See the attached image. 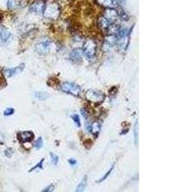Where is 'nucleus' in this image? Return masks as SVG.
I'll return each instance as SVG.
<instances>
[{
	"label": "nucleus",
	"mask_w": 171,
	"mask_h": 192,
	"mask_svg": "<svg viewBox=\"0 0 171 192\" xmlns=\"http://www.w3.org/2000/svg\"><path fill=\"white\" fill-rule=\"evenodd\" d=\"M11 33L5 28L0 27V46H5L10 41Z\"/></svg>",
	"instance_id": "39448f33"
},
{
	"label": "nucleus",
	"mask_w": 171,
	"mask_h": 192,
	"mask_svg": "<svg viewBox=\"0 0 171 192\" xmlns=\"http://www.w3.org/2000/svg\"><path fill=\"white\" fill-rule=\"evenodd\" d=\"M44 160V159L43 158V159H42L39 163H37V164L35 166V167H33V168L30 170V172H31V171H33V170H36V169H43V167H42V165H43Z\"/></svg>",
	"instance_id": "aec40b11"
},
{
	"label": "nucleus",
	"mask_w": 171,
	"mask_h": 192,
	"mask_svg": "<svg viewBox=\"0 0 171 192\" xmlns=\"http://www.w3.org/2000/svg\"><path fill=\"white\" fill-rule=\"evenodd\" d=\"M20 142L24 144L25 142H29L33 140L34 138V135L31 131H23L19 133L17 135Z\"/></svg>",
	"instance_id": "0eeeda50"
},
{
	"label": "nucleus",
	"mask_w": 171,
	"mask_h": 192,
	"mask_svg": "<svg viewBox=\"0 0 171 192\" xmlns=\"http://www.w3.org/2000/svg\"><path fill=\"white\" fill-rule=\"evenodd\" d=\"M139 122L138 120L136 121V123L134 125V129H133V133H134V140H135V144L138 145L139 142Z\"/></svg>",
	"instance_id": "ddd939ff"
},
{
	"label": "nucleus",
	"mask_w": 171,
	"mask_h": 192,
	"mask_svg": "<svg viewBox=\"0 0 171 192\" xmlns=\"http://www.w3.org/2000/svg\"><path fill=\"white\" fill-rule=\"evenodd\" d=\"M54 188H55V187H54L53 185L51 184V185H49L46 188H45L43 190V191H53L54 190Z\"/></svg>",
	"instance_id": "4be33fe9"
},
{
	"label": "nucleus",
	"mask_w": 171,
	"mask_h": 192,
	"mask_svg": "<svg viewBox=\"0 0 171 192\" xmlns=\"http://www.w3.org/2000/svg\"><path fill=\"white\" fill-rule=\"evenodd\" d=\"M14 113V110L13 108H7L5 111H4V115L5 116H9L12 115Z\"/></svg>",
	"instance_id": "412c9836"
},
{
	"label": "nucleus",
	"mask_w": 171,
	"mask_h": 192,
	"mask_svg": "<svg viewBox=\"0 0 171 192\" xmlns=\"http://www.w3.org/2000/svg\"><path fill=\"white\" fill-rule=\"evenodd\" d=\"M87 184V176L83 177V178L81 179L80 182L78 184V185L76 187V191H83L85 188H86Z\"/></svg>",
	"instance_id": "9b49d317"
},
{
	"label": "nucleus",
	"mask_w": 171,
	"mask_h": 192,
	"mask_svg": "<svg viewBox=\"0 0 171 192\" xmlns=\"http://www.w3.org/2000/svg\"><path fill=\"white\" fill-rule=\"evenodd\" d=\"M51 48V42L48 39H44L37 44L35 49L40 54H45Z\"/></svg>",
	"instance_id": "7ed1b4c3"
},
{
	"label": "nucleus",
	"mask_w": 171,
	"mask_h": 192,
	"mask_svg": "<svg viewBox=\"0 0 171 192\" xmlns=\"http://www.w3.org/2000/svg\"><path fill=\"white\" fill-rule=\"evenodd\" d=\"M50 157H51V161L52 163V164L54 165H56L59 161V157L53 152L50 153Z\"/></svg>",
	"instance_id": "dca6fc26"
},
{
	"label": "nucleus",
	"mask_w": 171,
	"mask_h": 192,
	"mask_svg": "<svg viewBox=\"0 0 171 192\" xmlns=\"http://www.w3.org/2000/svg\"><path fill=\"white\" fill-rule=\"evenodd\" d=\"M49 97V95L46 92H37L35 94V98L39 101H45Z\"/></svg>",
	"instance_id": "f8f14e48"
},
{
	"label": "nucleus",
	"mask_w": 171,
	"mask_h": 192,
	"mask_svg": "<svg viewBox=\"0 0 171 192\" xmlns=\"http://www.w3.org/2000/svg\"><path fill=\"white\" fill-rule=\"evenodd\" d=\"M62 90L66 93L74 96H78L81 92L80 86L72 82H64L61 85Z\"/></svg>",
	"instance_id": "f03ea898"
},
{
	"label": "nucleus",
	"mask_w": 171,
	"mask_h": 192,
	"mask_svg": "<svg viewBox=\"0 0 171 192\" xmlns=\"http://www.w3.org/2000/svg\"><path fill=\"white\" fill-rule=\"evenodd\" d=\"M44 5L43 3L40 2H35V3H33L31 6L30 10L35 12H41L44 10Z\"/></svg>",
	"instance_id": "9d476101"
},
{
	"label": "nucleus",
	"mask_w": 171,
	"mask_h": 192,
	"mask_svg": "<svg viewBox=\"0 0 171 192\" xmlns=\"http://www.w3.org/2000/svg\"><path fill=\"white\" fill-rule=\"evenodd\" d=\"M98 1L102 5L108 6L113 5L115 3L114 0H98Z\"/></svg>",
	"instance_id": "f3484780"
},
{
	"label": "nucleus",
	"mask_w": 171,
	"mask_h": 192,
	"mask_svg": "<svg viewBox=\"0 0 171 192\" xmlns=\"http://www.w3.org/2000/svg\"><path fill=\"white\" fill-rule=\"evenodd\" d=\"M71 119H73L75 125L77 127H79L81 126V120H80V118L79 115L74 114V115H71Z\"/></svg>",
	"instance_id": "2eb2a0df"
},
{
	"label": "nucleus",
	"mask_w": 171,
	"mask_h": 192,
	"mask_svg": "<svg viewBox=\"0 0 171 192\" xmlns=\"http://www.w3.org/2000/svg\"><path fill=\"white\" fill-rule=\"evenodd\" d=\"M81 114H82V115L84 117H87V115H88V113H87V111H86V110L85 109H84V108H83V109H81Z\"/></svg>",
	"instance_id": "b1692460"
},
{
	"label": "nucleus",
	"mask_w": 171,
	"mask_h": 192,
	"mask_svg": "<svg viewBox=\"0 0 171 192\" xmlns=\"http://www.w3.org/2000/svg\"><path fill=\"white\" fill-rule=\"evenodd\" d=\"M24 68V65L23 64H21L20 65L10 69H5L4 70V75L7 77H11L13 76L18 74L23 71V70Z\"/></svg>",
	"instance_id": "423d86ee"
},
{
	"label": "nucleus",
	"mask_w": 171,
	"mask_h": 192,
	"mask_svg": "<svg viewBox=\"0 0 171 192\" xmlns=\"http://www.w3.org/2000/svg\"><path fill=\"white\" fill-rule=\"evenodd\" d=\"M83 52L81 49H74L70 55V59L73 62H77L80 61L82 58Z\"/></svg>",
	"instance_id": "6e6552de"
},
{
	"label": "nucleus",
	"mask_w": 171,
	"mask_h": 192,
	"mask_svg": "<svg viewBox=\"0 0 171 192\" xmlns=\"http://www.w3.org/2000/svg\"><path fill=\"white\" fill-rule=\"evenodd\" d=\"M101 123L99 121H95L90 125L89 131L93 135H98L101 129Z\"/></svg>",
	"instance_id": "1a4fd4ad"
},
{
	"label": "nucleus",
	"mask_w": 171,
	"mask_h": 192,
	"mask_svg": "<svg viewBox=\"0 0 171 192\" xmlns=\"http://www.w3.org/2000/svg\"><path fill=\"white\" fill-rule=\"evenodd\" d=\"M35 145V147L37 149H40V148L43 146V140H42V137H39L38 138V140L35 142V145Z\"/></svg>",
	"instance_id": "a211bd4d"
},
{
	"label": "nucleus",
	"mask_w": 171,
	"mask_h": 192,
	"mask_svg": "<svg viewBox=\"0 0 171 192\" xmlns=\"http://www.w3.org/2000/svg\"><path fill=\"white\" fill-rule=\"evenodd\" d=\"M19 5L18 0H8L7 6L9 9H14Z\"/></svg>",
	"instance_id": "4468645a"
},
{
	"label": "nucleus",
	"mask_w": 171,
	"mask_h": 192,
	"mask_svg": "<svg viewBox=\"0 0 171 192\" xmlns=\"http://www.w3.org/2000/svg\"><path fill=\"white\" fill-rule=\"evenodd\" d=\"M83 51L89 58H92L96 53V45L92 41H88L85 44Z\"/></svg>",
	"instance_id": "20e7f679"
},
{
	"label": "nucleus",
	"mask_w": 171,
	"mask_h": 192,
	"mask_svg": "<svg viewBox=\"0 0 171 192\" xmlns=\"http://www.w3.org/2000/svg\"><path fill=\"white\" fill-rule=\"evenodd\" d=\"M68 162H69V163L71 166H74L77 163V161L74 158H70L69 160H68Z\"/></svg>",
	"instance_id": "5701e85b"
},
{
	"label": "nucleus",
	"mask_w": 171,
	"mask_h": 192,
	"mask_svg": "<svg viewBox=\"0 0 171 192\" xmlns=\"http://www.w3.org/2000/svg\"><path fill=\"white\" fill-rule=\"evenodd\" d=\"M114 168V166L113 165V166H112V167H111V168H110V169L108 170V172H106V173L105 174V176H104L103 177H102V178L101 179V180H99V182H102V181H105V180L106 179H107V178H108V176H110V174L111 173V172H112V170H113Z\"/></svg>",
	"instance_id": "6ab92c4d"
},
{
	"label": "nucleus",
	"mask_w": 171,
	"mask_h": 192,
	"mask_svg": "<svg viewBox=\"0 0 171 192\" xmlns=\"http://www.w3.org/2000/svg\"><path fill=\"white\" fill-rule=\"evenodd\" d=\"M85 98L92 103L100 104L105 99V95L98 90H89L85 94Z\"/></svg>",
	"instance_id": "f257e3e1"
}]
</instances>
